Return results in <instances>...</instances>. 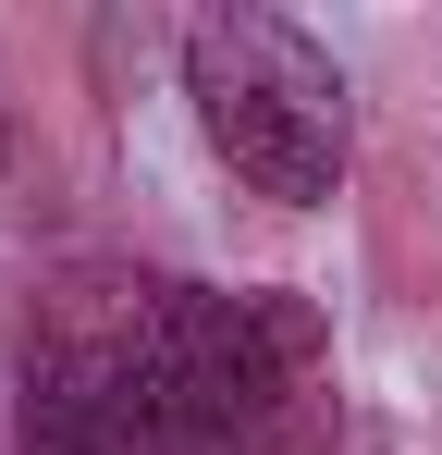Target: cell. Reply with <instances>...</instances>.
Returning a JSON list of instances; mask_svg holds the SVG:
<instances>
[{
	"instance_id": "6da1fadb",
	"label": "cell",
	"mask_w": 442,
	"mask_h": 455,
	"mask_svg": "<svg viewBox=\"0 0 442 455\" xmlns=\"http://www.w3.org/2000/svg\"><path fill=\"white\" fill-rule=\"evenodd\" d=\"M185 99L221 172L271 210H332L357 172V111H344V62L283 25V12H197L185 25Z\"/></svg>"
},
{
	"instance_id": "7a4b0ae2",
	"label": "cell",
	"mask_w": 442,
	"mask_h": 455,
	"mask_svg": "<svg viewBox=\"0 0 442 455\" xmlns=\"http://www.w3.org/2000/svg\"><path fill=\"white\" fill-rule=\"evenodd\" d=\"M185 431L209 455H332V332L283 283H185Z\"/></svg>"
},
{
	"instance_id": "3957f363",
	"label": "cell",
	"mask_w": 442,
	"mask_h": 455,
	"mask_svg": "<svg viewBox=\"0 0 442 455\" xmlns=\"http://www.w3.org/2000/svg\"><path fill=\"white\" fill-rule=\"evenodd\" d=\"M136 455H209V443H197V431H160V443H136Z\"/></svg>"
},
{
	"instance_id": "277c9868",
	"label": "cell",
	"mask_w": 442,
	"mask_h": 455,
	"mask_svg": "<svg viewBox=\"0 0 442 455\" xmlns=\"http://www.w3.org/2000/svg\"><path fill=\"white\" fill-rule=\"evenodd\" d=\"M12 455H37V443H12Z\"/></svg>"
}]
</instances>
